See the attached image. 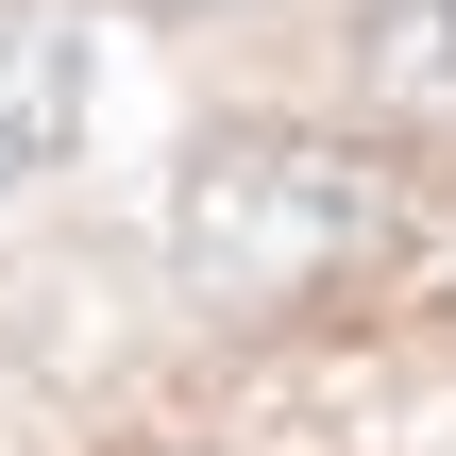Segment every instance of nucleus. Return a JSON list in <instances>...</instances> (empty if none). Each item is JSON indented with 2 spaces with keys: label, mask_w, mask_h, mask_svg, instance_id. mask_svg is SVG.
I'll return each mask as SVG.
<instances>
[{
  "label": "nucleus",
  "mask_w": 456,
  "mask_h": 456,
  "mask_svg": "<svg viewBox=\"0 0 456 456\" xmlns=\"http://www.w3.org/2000/svg\"><path fill=\"white\" fill-rule=\"evenodd\" d=\"M68 118H85V34L34 17V0H0V186H34L68 152Z\"/></svg>",
  "instance_id": "2"
},
{
  "label": "nucleus",
  "mask_w": 456,
  "mask_h": 456,
  "mask_svg": "<svg viewBox=\"0 0 456 456\" xmlns=\"http://www.w3.org/2000/svg\"><path fill=\"white\" fill-rule=\"evenodd\" d=\"M389 220V169L372 152H322V135H220L186 169V288L203 305H305L338 254H372Z\"/></svg>",
  "instance_id": "1"
}]
</instances>
